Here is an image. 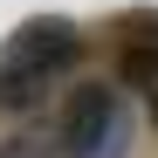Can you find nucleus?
<instances>
[{"mask_svg": "<svg viewBox=\"0 0 158 158\" xmlns=\"http://www.w3.org/2000/svg\"><path fill=\"white\" fill-rule=\"evenodd\" d=\"M76 55H83V41H76V28L62 14H41V21H28V28H14L7 35V48H0V96H35L55 69H69Z\"/></svg>", "mask_w": 158, "mask_h": 158, "instance_id": "1", "label": "nucleus"}, {"mask_svg": "<svg viewBox=\"0 0 158 158\" xmlns=\"http://www.w3.org/2000/svg\"><path fill=\"white\" fill-rule=\"evenodd\" d=\"M55 138H62V158H124V144H131V117H124L117 89L83 83V89L69 96Z\"/></svg>", "mask_w": 158, "mask_h": 158, "instance_id": "2", "label": "nucleus"}, {"mask_svg": "<svg viewBox=\"0 0 158 158\" xmlns=\"http://www.w3.org/2000/svg\"><path fill=\"white\" fill-rule=\"evenodd\" d=\"M117 76L138 83V89H158V41H131L124 62H117Z\"/></svg>", "mask_w": 158, "mask_h": 158, "instance_id": "3", "label": "nucleus"}]
</instances>
